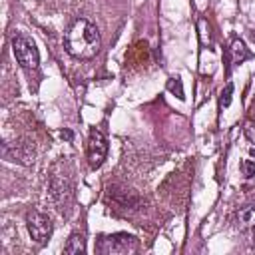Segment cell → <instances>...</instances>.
Masks as SVG:
<instances>
[{"instance_id":"6da1fadb","label":"cell","mask_w":255,"mask_h":255,"mask_svg":"<svg viewBox=\"0 0 255 255\" xmlns=\"http://www.w3.org/2000/svg\"><path fill=\"white\" fill-rule=\"evenodd\" d=\"M64 44H66V50H68L70 56H74L78 60H90L102 48L100 30L88 18H78L68 28Z\"/></svg>"},{"instance_id":"7a4b0ae2","label":"cell","mask_w":255,"mask_h":255,"mask_svg":"<svg viewBox=\"0 0 255 255\" xmlns=\"http://www.w3.org/2000/svg\"><path fill=\"white\" fill-rule=\"evenodd\" d=\"M137 247H139L137 237L129 233L100 235L96 241V253L100 255H129V253H135Z\"/></svg>"},{"instance_id":"3957f363","label":"cell","mask_w":255,"mask_h":255,"mask_svg":"<svg viewBox=\"0 0 255 255\" xmlns=\"http://www.w3.org/2000/svg\"><path fill=\"white\" fill-rule=\"evenodd\" d=\"M12 52L16 62L24 68V70H36L40 64V52L34 44L32 38H28L26 34H16L12 38Z\"/></svg>"},{"instance_id":"277c9868","label":"cell","mask_w":255,"mask_h":255,"mask_svg":"<svg viewBox=\"0 0 255 255\" xmlns=\"http://www.w3.org/2000/svg\"><path fill=\"white\" fill-rule=\"evenodd\" d=\"M26 227H28L30 237H32L36 243H46V241L50 239L52 231H54L52 219H50L46 213L38 211V209H30V211L26 213Z\"/></svg>"},{"instance_id":"5b68a950","label":"cell","mask_w":255,"mask_h":255,"mask_svg":"<svg viewBox=\"0 0 255 255\" xmlns=\"http://www.w3.org/2000/svg\"><path fill=\"white\" fill-rule=\"evenodd\" d=\"M86 153H88V163H90L92 169H98V167L104 163L106 155H108V141H106V135H104L98 128H92V129H90Z\"/></svg>"},{"instance_id":"8992f818","label":"cell","mask_w":255,"mask_h":255,"mask_svg":"<svg viewBox=\"0 0 255 255\" xmlns=\"http://www.w3.org/2000/svg\"><path fill=\"white\" fill-rule=\"evenodd\" d=\"M50 191H52L54 201L60 205L58 209H64V205H68V203H70V197H72V185H70L68 175H64V173H56V175L52 177Z\"/></svg>"},{"instance_id":"52a82bcc","label":"cell","mask_w":255,"mask_h":255,"mask_svg":"<svg viewBox=\"0 0 255 255\" xmlns=\"http://www.w3.org/2000/svg\"><path fill=\"white\" fill-rule=\"evenodd\" d=\"M249 58H251V52H249V48L245 46V42H243L241 38H233L231 44H229V48H227V62H229L227 72H231L235 66L243 64V62L249 60Z\"/></svg>"},{"instance_id":"ba28073f","label":"cell","mask_w":255,"mask_h":255,"mask_svg":"<svg viewBox=\"0 0 255 255\" xmlns=\"http://www.w3.org/2000/svg\"><path fill=\"white\" fill-rule=\"evenodd\" d=\"M237 225L241 231L249 233L251 247H255V205H243L237 213Z\"/></svg>"},{"instance_id":"9c48e42d","label":"cell","mask_w":255,"mask_h":255,"mask_svg":"<svg viewBox=\"0 0 255 255\" xmlns=\"http://www.w3.org/2000/svg\"><path fill=\"white\" fill-rule=\"evenodd\" d=\"M84 251H86V239H84V235L82 233H72L70 239L64 245V253L78 255V253H84Z\"/></svg>"},{"instance_id":"30bf717a","label":"cell","mask_w":255,"mask_h":255,"mask_svg":"<svg viewBox=\"0 0 255 255\" xmlns=\"http://www.w3.org/2000/svg\"><path fill=\"white\" fill-rule=\"evenodd\" d=\"M167 90H169L171 94H175L179 100L185 98V96H183V88H181V80H179V78H171V80L167 82Z\"/></svg>"},{"instance_id":"8fae6325","label":"cell","mask_w":255,"mask_h":255,"mask_svg":"<svg viewBox=\"0 0 255 255\" xmlns=\"http://www.w3.org/2000/svg\"><path fill=\"white\" fill-rule=\"evenodd\" d=\"M231 96H233V84H227L223 90H221V98H219V106L221 108H227L231 104Z\"/></svg>"},{"instance_id":"7c38bea8","label":"cell","mask_w":255,"mask_h":255,"mask_svg":"<svg viewBox=\"0 0 255 255\" xmlns=\"http://www.w3.org/2000/svg\"><path fill=\"white\" fill-rule=\"evenodd\" d=\"M241 169L245 177H253L255 175V161L253 159H243L241 161Z\"/></svg>"},{"instance_id":"4fadbf2b","label":"cell","mask_w":255,"mask_h":255,"mask_svg":"<svg viewBox=\"0 0 255 255\" xmlns=\"http://www.w3.org/2000/svg\"><path fill=\"white\" fill-rule=\"evenodd\" d=\"M245 135L249 137V141L255 143V124H253V122H249V124L245 126Z\"/></svg>"}]
</instances>
